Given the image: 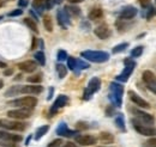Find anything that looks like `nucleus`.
I'll return each mask as SVG.
<instances>
[{
    "label": "nucleus",
    "mask_w": 156,
    "mask_h": 147,
    "mask_svg": "<svg viewBox=\"0 0 156 147\" xmlns=\"http://www.w3.org/2000/svg\"><path fill=\"white\" fill-rule=\"evenodd\" d=\"M80 56L95 63H103L109 60V54L103 50H84L80 53Z\"/></svg>",
    "instance_id": "f257e3e1"
},
{
    "label": "nucleus",
    "mask_w": 156,
    "mask_h": 147,
    "mask_svg": "<svg viewBox=\"0 0 156 147\" xmlns=\"http://www.w3.org/2000/svg\"><path fill=\"white\" fill-rule=\"evenodd\" d=\"M122 94H124V86L119 83H111L109 85V99L114 107H121L122 104Z\"/></svg>",
    "instance_id": "f03ea898"
},
{
    "label": "nucleus",
    "mask_w": 156,
    "mask_h": 147,
    "mask_svg": "<svg viewBox=\"0 0 156 147\" xmlns=\"http://www.w3.org/2000/svg\"><path fill=\"white\" fill-rule=\"evenodd\" d=\"M28 123L18 121V120H5L0 118V128L5 130H12V132H24L28 128Z\"/></svg>",
    "instance_id": "7ed1b4c3"
},
{
    "label": "nucleus",
    "mask_w": 156,
    "mask_h": 147,
    "mask_svg": "<svg viewBox=\"0 0 156 147\" xmlns=\"http://www.w3.org/2000/svg\"><path fill=\"white\" fill-rule=\"evenodd\" d=\"M37 98L34 96H25V97H20L15 101L9 102V105H13L16 108H25V109H34L37 105Z\"/></svg>",
    "instance_id": "20e7f679"
},
{
    "label": "nucleus",
    "mask_w": 156,
    "mask_h": 147,
    "mask_svg": "<svg viewBox=\"0 0 156 147\" xmlns=\"http://www.w3.org/2000/svg\"><path fill=\"white\" fill-rule=\"evenodd\" d=\"M136 66H137V63H136V61H133V59H131V57L125 59V60H124V70H122V72L117 77L118 81H120V83H126V81L129 80L130 75L133 73Z\"/></svg>",
    "instance_id": "39448f33"
},
{
    "label": "nucleus",
    "mask_w": 156,
    "mask_h": 147,
    "mask_svg": "<svg viewBox=\"0 0 156 147\" xmlns=\"http://www.w3.org/2000/svg\"><path fill=\"white\" fill-rule=\"evenodd\" d=\"M131 123H132V127L135 128L137 133H139L140 135H144V136H155L156 135V128H154L153 126H148V125H144L142 122H139L136 117L131 120Z\"/></svg>",
    "instance_id": "423d86ee"
},
{
    "label": "nucleus",
    "mask_w": 156,
    "mask_h": 147,
    "mask_svg": "<svg viewBox=\"0 0 156 147\" xmlns=\"http://www.w3.org/2000/svg\"><path fill=\"white\" fill-rule=\"evenodd\" d=\"M101 89V79L98 77H94L89 80L88 86L85 87L84 93H83V99L84 101H89L94 93H96Z\"/></svg>",
    "instance_id": "0eeeda50"
},
{
    "label": "nucleus",
    "mask_w": 156,
    "mask_h": 147,
    "mask_svg": "<svg viewBox=\"0 0 156 147\" xmlns=\"http://www.w3.org/2000/svg\"><path fill=\"white\" fill-rule=\"evenodd\" d=\"M33 110L31 109H25V108H18V109H13V110H9L7 111V116L12 120H27L31 116Z\"/></svg>",
    "instance_id": "6e6552de"
},
{
    "label": "nucleus",
    "mask_w": 156,
    "mask_h": 147,
    "mask_svg": "<svg viewBox=\"0 0 156 147\" xmlns=\"http://www.w3.org/2000/svg\"><path fill=\"white\" fill-rule=\"evenodd\" d=\"M132 112H133V115L136 116V118L139 121V122H142V123H144V125H148V126H151V125H154L155 123V117H154V115H151V114H148V112H145V111L140 110V109H132Z\"/></svg>",
    "instance_id": "1a4fd4ad"
},
{
    "label": "nucleus",
    "mask_w": 156,
    "mask_h": 147,
    "mask_svg": "<svg viewBox=\"0 0 156 147\" xmlns=\"http://www.w3.org/2000/svg\"><path fill=\"white\" fill-rule=\"evenodd\" d=\"M142 78H143V81L145 84V86L148 87V90L155 93L156 94V75L151 71L147 70L144 71L143 74H142Z\"/></svg>",
    "instance_id": "9d476101"
},
{
    "label": "nucleus",
    "mask_w": 156,
    "mask_h": 147,
    "mask_svg": "<svg viewBox=\"0 0 156 147\" xmlns=\"http://www.w3.org/2000/svg\"><path fill=\"white\" fill-rule=\"evenodd\" d=\"M67 104H69V97H67V96H65V94L58 96V98L54 101V103H53V105H52V108H51V110H49L51 116H54L59 111V109L66 107Z\"/></svg>",
    "instance_id": "9b49d317"
},
{
    "label": "nucleus",
    "mask_w": 156,
    "mask_h": 147,
    "mask_svg": "<svg viewBox=\"0 0 156 147\" xmlns=\"http://www.w3.org/2000/svg\"><path fill=\"white\" fill-rule=\"evenodd\" d=\"M129 98H130V101H131L133 104H136L137 107H139V108H142V109H150L149 102H147L145 99H143V98H142L139 94H137L135 91H132V90L129 91Z\"/></svg>",
    "instance_id": "f8f14e48"
},
{
    "label": "nucleus",
    "mask_w": 156,
    "mask_h": 147,
    "mask_svg": "<svg viewBox=\"0 0 156 147\" xmlns=\"http://www.w3.org/2000/svg\"><path fill=\"white\" fill-rule=\"evenodd\" d=\"M0 140L1 141H10V142H16L18 144L23 140V136L20 134H15V133H10L5 129L0 130Z\"/></svg>",
    "instance_id": "ddd939ff"
},
{
    "label": "nucleus",
    "mask_w": 156,
    "mask_h": 147,
    "mask_svg": "<svg viewBox=\"0 0 156 147\" xmlns=\"http://www.w3.org/2000/svg\"><path fill=\"white\" fill-rule=\"evenodd\" d=\"M76 142L80 146H93L98 142V139L89 134H80L76 135Z\"/></svg>",
    "instance_id": "4468645a"
},
{
    "label": "nucleus",
    "mask_w": 156,
    "mask_h": 147,
    "mask_svg": "<svg viewBox=\"0 0 156 147\" xmlns=\"http://www.w3.org/2000/svg\"><path fill=\"white\" fill-rule=\"evenodd\" d=\"M137 12L138 11H137V9L135 6H131V5L125 6L124 9H121V11L119 13V19H121V20H130V19L136 17Z\"/></svg>",
    "instance_id": "2eb2a0df"
},
{
    "label": "nucleus",
    "mask_w": 156,
    "mask_h": 147,
    "mask_svg": "<svg viewBox=\"0 0 156 147\" xmlns=\"http://www.w3.org/2000/svg\"><path fill=\"white\" fill-rule=\"evenodd\" d=\"M94 34L100 38V39H107L108 37H111L112 31L109 29V26L107 24H101L94 29Z\"/></svg>",
    "instance_id": "dca6fc26"
},
{
    "label": "nucleus",
    "mask_w": 156,
    "mask_h": 147,
    "mask_svg": "<svg viewBox=\"0 0 156 147\" xmlns=\"http://www.w3.org/2000/svg\"><path fill=\"white\" fill-rule=\"evenodd\" d=\"M18 68L24 73H33L37 68V62L33 61V60H27V61H23V62L18 63Z\"/></svg>",
    "instance_id": "f3484780"
},
{
    "label": "nucleus",
    "mask_w": 156,
    "mask_h": 147,
    "mask_svg": "<svg viewBox=\"0 0 156 147\" xmlns=\"http://www.w3.org/2000/svg\"><path fill=\"white\" fill-rule=\"evenodd\" d=\"M43 91V86L40 84H30V85H24L20 86V93H27V94H40Z\"/></svg>",
    "instance_id": "a211bd4d"
},
{
    "label": "nucleus",
    "mask_w": 156,
    "mask_h": 147,
    "mask_svg": "<svg viewBox=\"0 0 156 147\" xmlns=\"http://www.w3.org/2000/svg\"><path fill=\"white\" fill-rule=\"evenodd\" d=\"M78 130H72V129H70L67 126H66V123H60L59 125V127L57 128V134L60 135V136H62V138H72V136H76V134H77Z\"/></svg>",
    "instance_id": "6ab92c4d"
},
{
    "label": "nucleus",
    "mask_w": 156,
    "mask_h": 147,
    "mask_svg": "<svg viewBox=\"0 0 156 147\" xmlns=\"http://www.w3.org/2000/svg\"><path fill=\"white\" fill-rule=\"evenodd\" d=\"M53 6V2L51 0H34L33 2V7L34 10H36L39 13H41L43 10H49Z\"/></svg>",
    "instance_id": "aec40b11"
},
{
    "label": "nucleus",
    "mask_w": 156,
    "mask_h": 147,
    "mask_svg": "<svg viewBox=\"0 0 156 147\" xmlns=\"http://www.w3.org/2000/svg\"><path fill=\"white\" fill-rule=\"evenodd\" d=\"M58 23L60 26H62L64 29H66L67 25H70L71 20H70V16L65 10H59L58 11Z\"/></svg>",
    "instance_id": "412c9836"
},
{
    "label": "nucleus",
    "mask_w": 156,
    "mask_h": 147,
    "mask_svg": "<svg viewBox=\"0 0 156 147\" xmlns=\"http://www.w3.org/2000/svg\"><path fill=\"white\" fill-rule=\"evenodd\" d=\"M98 140L105 145H109V144L114 142V136H113V134H111L108 132H101L98 135Z\"/></svg>",
    "instance_id": "4be33fe9"
},
{
    "label": "nucleus",
    "mask_w": 156,
    "mask_h": 147,
    "mask_svg": "<svg viewBox=\"0 0 156 147\" xmlns=\"http://www.w3.org/2000/svg\"><path fill=\"white\" fill-rule=\"evenodd\" d=\"M102 17H103V11L100 7L91 9L90 12H89V15H88V18L90 19V20H98V19H101Z\"/></svg>",
    "instance_id": "5701e85b"
},
{
    "label": "nucleus",
    "mask_w": 156,
    "mask_h": 147,
    "mask_svg": "<svg viewBox=\"0 0 156 147\" xmlns=\"http://www.w3.org/2000/svg\"><path fill=\"white\" fill-rule=\"evenodd\" d=\"M64 10L69 13L70 17H78V16L80 15V9L77 7V6H75V5H69V6H66Z\"/></svg>",
    "instance_id": "b1692460"
},
{
    "label": "nucleus",
    "mask_w": 156,
    "mask_h": 147,
    "mask_svg": "<svg viewBox=\"0 0 156 147\" xmlns=\"http://www.w3.org/2000/svg\"><path fill=\"white\" fill-rule=\"evenodd\" d=\"M23 22H24V24L30 29V30H33L34 32H36V34H39V28H37V24H36V22L34 20L33 18H29V17H27V18L23 19Z\"/></svg>",
    "instance_id": "393cba45"
},
{
    "label": "nucleus",
    "mask_w": 156,
    "mask_h": 147,
    "mask_svg": "<svg viewBox=\"0 0 156 147\" xmlns=\"http://www.w3.org/2000/svg\"><path fill=\"white\" fill-rule=\"evenodd\" d=\"M115 125L121 132H126V126H125V118L122 114H118L115 116Z\"/></svg>",
    "instance_id": "a878e982"
},
{
    "label": "nucleus",
    "mask_w": 156,
    "mask_h": 147,
    "mask_svg": "<svg viewBox=\"0 0 156 147\" xmlns=\"http://www.w3.org/2000/svg\"><path fill=\"white\" fill-rule=\"evenodd\" d=\"M49 130V126L48 125H44V126H41L37 128L36 130V133H35V136H34V139L35 140H40L42 136H44L46 134H47V132Z\"/></svg>",
    "instance_id": "bb28decb"
},
{
    "label": "nucleus",
    "mask_w": 156,
    "mask_h": 147,
    "mask_svg": "<svg viewBox=\"0 0 156 147\" xmlns=\"http://www.w3.org/2000/svg\"><path fill=\"white\" fill-rule=\"evenodd\" d=\"M43 25H44V28H46V30L48 32L53 31V19L49 15H44L43 16Z\"/></svg>",
    "instance_id": "cd10ccee"
},
{
    "label": "nucleus",
    "mask_w": 156,
    "mask_h": 147,
    "mask_svg": "<svg viewBox=\"0 0 156 147\" xmlns=\"http://www.w3.org/2000/svg\"><path fill=\"white\" fill-rule=\"evenodd\" d=\"M55 70H57V73H58L60 79H62V78H65L67 75V67L65 65H62V63H57Z\"/></svg>",
    "instance_id": "c85d7f7f"
},
{
    "label": "nucleus",
    "mask_w": 156,
    "mask_h": 147,
    "mask_svg": "<svg viewBox=\"0 0 156 147\" xmlns=\"http://www.w3.org/2000/svg\"><path fill=\"white\" fill-rule=\"evenodd\" d=\"M126 48H129V43H127V42L120 43V44L115 46V47L112 49V53H113V54H119V53H121V52L126 50Z\"/></svg>",
    "instance_id": "c756f323"
},
{
    "label": "nucleus",
    "mask_w": 156,
    "mask_h": 147,
    "mask_svg": "<svg viewBox=\"0 0 156 147\" xmlns=\"http://www.w3.org/2000/svg\"><path fill=\"white\" fill-rule=\"evenodd\" d=\"M34 57H35V60H36V62L39 65H41V66H44L46 65V56H44L43 52H36Z\"/></svg>",
    "instance_id": "7c9ffc66"
},
{
    "label": "nucleus",
    "mask_w": 156,
    "mask_h": 147,
    "mask_svg": "<svg viewBox=\"0 0 156 147\" xmlns=\"http://www.w3.org/2000/svg\"><path fill=\"white\" fill-rule=\"evenodd\" d=\"M67 67L71 70V71H75L77 70V59L76 57H72V56H69L67 57Z\"/></svg>",
    "instance_id": "2f4dec72"
},
{
    "label": "nucleus",
    "mask_w": 156,
    "mask_h": 147,
    "mask_svg": "<svg viewBox=\"0 0 156 147\" xmlns=\"http://www.w3.org/2000/svg\"><path fill=\"white\" fill-rule=\"evenodd\" d=\"M28 81L31 83V84H40L42 81V74L37 73V74H34V75H30L28 78Z\"/></svg>",
    "instance_id": "473e14b6"
},
{
    "label": "nucleus",
    "mask_w": 156,
    "mask_h": 147,
    "mask_svg": "<svg viewBox=\"0 0 156 147\" xmlns=\"http://www.w3.org/2000/svg\"><path fill=\"white\" fill-rule=\"evenodd\" d=\"M143 49H144L143 46H137L136 48H133L131 50V56L132 57H139V56L143 54Z\"/></svg>",
    "instance_id": "72a5a7b5"
},
{
    "label": "nucleus",
    "mask_w": 156,
    "mask_h": 147,
    "mask_svg": "<svg viewBox=\"0 0 156 147\" xmlns=\"http://www.w3.org/2000/svg\"><path fill=\"white\" fill-rule=\"evenodd\" d=\"M18 93H20V86H12L9 91L6 92V96L11 97V96H15V94H18Z\"/></svg>",
    "instance_id": "f704fd0d"
},
{
    "label": "nucleus",
    "mask_w": 156,
    "mask_h": 147,
    "mask_svg": "<svg viewBox=\"0 0 156 147\" xmlns=\"http://www.w3.org/2000/svg\"><path fill=\"white\" fill-rule=\"evenodd\" d=\"M90 66H89V63L88 62H85V61H83V60H80V59H77V70H87V68H89ZM76 70V71H77Z\"/></svg>",
    "instance_id": "c9c22d12"
},
{
    "label": "nucleus",
    "mask_w": 156,
    "mask_h": 147,
    "mask_svg": "<svg viewBox=\"0 0 156 147\" xmlns=\"http://www.w3.org/2000/svg\"><path fill=\"white\" fill-rule=\"evenodd\" d=\"M62 144H64L62 139H55V140L51 141V142L48 144V146H47V147H61V146H62Z\"/></svg>",
    "instance_id": "e433bc0d"
},
{
    "label": "nucleus",
    "mask_w": 156,
    "mask_h": 147,
    "mask_svg": "<svg viewBox=\"0 0 156 147\" xmlns=\"http://www.w3.org/2000/svg\"><path fill=\"white\" fill-rule=\"evenodd\" d=\"M143 147H156V138L155 136H151L149 140H147L144 142Z\"/></svg>",
    "instance_id": "4c0bfd02"
},
{
    "label": "nucleus",
    "mask_w": 156,
    "mask_h": 147,
    "mask_svg": "<svg viewBox=\"0 0 156 147\" xmlns=\"http://www.w3.org/2000/svg\"><path fill=\"white\" fill-rule=\"evenodd\" d=\"M67 53L65 52V50H59L58 52V61L60 62H62V61H65V60H67Z\"/></svg>",
    "instance_id": "58836bf2"
},
{
    "label": "nucleus",
    "mask_w": 156,
    "mask_h": 147,
    "mask_svg": "<svg viewBox=\"0 0 156 147\" xmlns=\"http://www.w3.org/2000/svg\"><path fill=\"white\" fill-rule=\"evenodd\" d=\"M0 146L4 147H20L16 142H10V141H0Z\"/></svg>",
    "instance_id": "ea45409f"
},
{
    "label": "nucleus",
    "mask_w": 156,
    "mask_h": 147,
    "mask_svg": "<svg viewBox=\"0 0 156 147\" xmlns=\"http://www.w3.org/2000/svg\"><path fill=\"white\" fill-rule=\"evenodd\" d=\"M22 13H23V10H20V9H17V10H13V11H11V12L9 13V16H10V17H17V16H22Z\"/></svg>",
    "instance_id": "a19ab883"
},
{
    "label": "nucleus",
    "mask_w": 156,
    "mask_h": 147,
    "mask_svg": "<svg viewBox=\"0 0 156 147\" xmlns=\"http://www.w3.org/2000/svg\"><path fill=\"white\" fill-rule=\"evenodd\" d=\"M76 127H77V130H83V129H88V128H89L88 123H85V122H77Z\"/></svg>",
    "instance_id": "79ce46f5"
},
{
    "label": "nucleus",
    "mask_w": 156,
    "mask_h": 147,
    "mask_svg": "<svg viewBox=\"0 0 156 147\" xmlns=\"http://www.w3.org/2000/svg\"><path fill=\"white\" fill-rule=\"evenodd\" d=\"M155 13H156L155 9L150 6V7H149V11H148V15H147V18H148V20H150V19H151V17H153Z\"/></svg>",
    "instance_id": "37998d69"
},
{
    "label": "nucleus",
    "mask_w": 156,
    "mask_h": 147,
    "mask_svg": "<svg viewBox=\"0 0 156 147\" xmlns=\"http://www.w3.org/2000/svg\"><path fill=\"white\" fill-rule=\"evenodd\" d=\"M37 44H39V38H37V37H33V43H31V50L36 49V48H37Z\"/></svg>",
    "instance_id": "c03bdc74"
},
{
    "label": "nucleus",
    "mask_w": 156,
    "mask_h": 147,
    "mask_svg": "<svg viewBox=\"0 0 156 147\" xmlns=\"http://www.w3.org/2000/svg\"><path fill=\"white\" fill-rule=\"evenodd\" d=\"M138 1H139V4H140L143 7L150 6V2H151V0H138Z\"/></svg>",
    "instance_id": "a18cd8bd"
},
{
    "label": "nucleus",
    "mask_w": 156,
    "mask_h": 147,
    "mask_svg": "<svg viewBox=\"0 0 156 147\" xmlns=\"http://www.w3.org/2000/svg\"><path fill=\"white\" fill-rule=\"evenodd\" d=\"M61 147H79L77 144H75V142H71V141H67L66 144H64Z\"/></svg>",
    "instance_id": "49530a36"
},
{
    "label": "nucleus",
    "mask_w": 156,
    "mask_h": 147,
    "mask_svg": "<svg viewBox=\"0 0 156 147\" xmlns=\"http://www.w3.org/2000/svg\"><path fill=\"white\" fill-rule=\"evenodd\" d=\"M113 112H114V108H112V107H108L107 108V110H106L107 116H113Z\"/></svg>",
    "instance_id": "de8ad7c7"
},
{
    "label": "nucleus",
    "mask_w": 156,
    "mask_h": 147,
    "mask_svg": "<svg viewBox=\"0 0 156 147\" xmlns=\"http://www.w3.org/2000/svg\"><path fill=\"white\" fill-rule=\"evenodd\" d=\"M12 73H13V70H12V68H7V70L4 72V75H5V77H10V75H12Z\"/></svg>",
    "instance_id": "09e8293b"
},
{
    "label": "nucleus",
    "mask_w": 156,
    "mask_h": 147,
    "mask_svg": "<svg viewBox=\"0 0 156 147\" xmlns=\"http://www.w3.org/2000/svg\"><path fill=\"white\" fill-rule=\"evenodd\" d=\"M28 0H20L18 1V4H20V7H25V6H28Z\"/></svg>",
    "instance_id": "8fccbe9b"
},
{
    "label": "nucleus",
    "mask_w": 156,
    "mask_h": 147,
    "mask_svg": "<svg viewBox=\"0 0 156 147\" xmlns=\"http://www.w3.org/2000/svg\"><path fill=\"white\" fill-rule=\"evenodd\" d=\"M53 92H54V89H53V87H51V89H49V93H48V97H47V99H48V101H49V99H52Z\"/></svg>",
    "instance_id": "3c124183"
},
{
    "label": "nucleus",
    "mask_w": 156,
    "mask_h": 147,
    "mask_svg": "<svg viewBox=\"0 0 156 147\" xmlns=\"http://www.w3.org/2000/svg\"><path fill=\"white\" fill-rule=\"evenodd\" d=\"M69 2H71V4H79V2H82L83 0H67Z\"/></svg>",
    "instance_id": "603ef678"
},
{
    "label": "nucleus",
    "mask_w": 156,
    "mask_h": 147,
    "mask_svg": "<svg viewBox=\"0 0 156 147\" xmlns=\"http://www.w3.org/2000/svg\"><path fill=\"white\" fill-rule=\"evenodd\" d=\"M6 1H7V0H0V7H2V6L6 4Z\"/></svg>",
    "instance_id": "864d4df0"
},
{
    "label": "nucleus",
    "mask_w": 156,
    "mask_h": 147,
    "mask_svg": "<svg viewBox=\"0 0 156 147\" xmlns=\"http://www.w3.org/2000/svg\"><path fill=\"white\" fill-rule=\"evenodd\" d=\"M0 68H6V63L5 62H0Z\"/></svg>",
    "instance_id": "5fc2aeb1"
},
{
    "label": "nucleus",
    "mask_w": 156,
    "mask_h": 147,
    "mask_svg": "<svg viewBox=\"0 0 156 147\" xmlns=\"http://www.w3.org/2000/svg\"><path fill=\"white\" fill-rule=\"evenodd\" d=\"M2 86H4V81H2L1 79H0V90L2 89Z\"/></svg>",
    "instance_id": "6e6d98bb"
},
{
    "label": "nucleus",
    "mask_w": 156,
    "mask_h": 147,
    "mask_svg": "<svg viewBox=\"0 0 156 147\" xmlns=\"http://www.w3.org/2000/svg\"><path fill=\"white\" fill-rule=\"evenodd\" d=\"M62 0H53V2H55V4H60Z\"/></svg>",
    "instance_id": "4d7b16f0"
},
{
    "label": "nucleus",
    "mask_w": 156,
    "mask_h": 147,
    "mask_svg": "<svg viewBox=\"0 0 156 147\" xmlns=\"http://www.w3.org/2000/svg\"><path fill=\"white\" fill-rule=\"evenodd\" d=\"M1 18H2V16H0V19H1Z\"/></svg>",
    "instance_id": "13d9d810"
},
{
    "label": "nucleus",
    "mask_w": 156,
    "mask_h": 147,
    "mask_svg": "<svg viewBox=\"0 0 156 147\" xmlns=\"http://www.w3.org/2000/svg\"><path fill=\"white\" fill-rule=\"evenodd\" d=\"M100 147H105V146H100Z\"/></svg>",
    "instance_id": "bf43d9fd"
},
{
    "label": "nucleus",
    "mask_w": 156,
    "mask_h": 147,
    "mask_svg": "<svg viewBox=\"0 0 156 147\" xmlns=\"http://www.w3.org/2000/svg\"><path fill=\"white\" fill-rule=\"evenodd\" d=\"M155 12H156V11H155Z\"/></svg>",
    "instance_id": "052dcab7"
}]
</instances>
